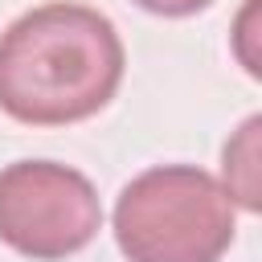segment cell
I'll use <instances>...</instances> for the list:
<instances>
[{
	"label": "cell",
	"mask_w": 262,
	"mask_h": 262,
	"mask_svg": "<svg viewBox=\"0 0 262 262\" xmlns=\"http://www.w3.org/2000/svg\"><path fill=\"white\" fill-rule=\"evenodd\" d=\"M102 205L94 184L57 160L0 168V242L33 262H57L94 242Z\"/></svg>",
	"instance_id": "3"
},
{
	"label": "cell",
	"mask_w": 262,
	"mask_h": 262,
	"mask_svg": "<svg viewBox=\"0 0 262 262\" xmlns=\"http://www.w3.org/2000/svg\"><path fill=\"white\" fill-rule=\"evenodd\" d=\"M135 4L147 8V12H156V16H192V12L209 8L213 0H135Z\"/></svg>",
	"instance_id": "6"
},
{
	"label": "cell",
	"mask_w": 262,
	"mask_h": 262,
	"mask_svg": "<svg viewBox=\"0 0 262 262\" xmlns=\"http://www.w3.org/2000/svg\"><path fill=\"white\" fill-rule=\"evenodd\" d=\"M237 205L217 176L192 164L139 172L115 201V242L127 262H221Z\"/></svg>",
	"instance_id": "2"
},
{
	"label": "cell",
	"mask_w": 262,
	"mask_h": 262,
	"mask_svg": "<svg viewBox=\"0 0 262 262\" xmlns=\"http://www.w3.org/2000/svg\"><path fill=\"white\" fill-rule=\"evenodd\" d=\"M123 66V41L98 8L37 4L0 33V111L29 127L90 119L115 98Z\"/></svg>",
	"instance_id": "1"
},
{
	"label": "cell",
	"mask_w": 262,
	"mask_h": 262,
	"mask_svg": "<svg viewBox=\"0 0 262 262\" xmlns=\"http://www.w3.org/2000/svg\"><path fill=\"white\" fill-rule=\"evenodd\" d=\"M254 25H258V0H246V8H242V16H237V33H233V53L242 57V66H246V74H262V66H258V57L250 53V41H254Z\"/></svg>",
	"instance_id": "5"
},
{
	"label": "cell",
	"mask_w": 262,
	"mask_h": 262,
	"mask_svg": "<svg viewBox=\"0 0 262 262\" xmlns=\"http://www.w3.org/2000/svg\"><path fill=\"white\" fill-rule=\"evenodd\" d=\"M258 131H262V119L250 115L233 139L225 143V156H221V172H225V192L233 205H242L246 213H258Z\"/></svg>",
	"instance_id": "4"
}]
</instances>
